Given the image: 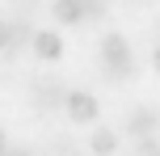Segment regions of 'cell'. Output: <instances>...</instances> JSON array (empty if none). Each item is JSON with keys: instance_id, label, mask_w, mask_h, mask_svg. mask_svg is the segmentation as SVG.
<instances>
[{"instance_id": "cell-8", "label": "cell", "mask_w": 160, "mask_h": 156, "mask_svg": "<svg viewBox=\"0 0 160 156\" xmlns=\"http://www.w3.org/2000/svg\"><path fill=\"white\" fill-rule=\"evenodd\" d=\"M59 97H68V93H63V84H59V80H47V84H38V106H42V110L59 106Z\"/></svg>"}, {"instance_id": "cell-5", "label": "cell", "mask_w": 160, "mask_h": 156, "mask_svg": "<svg viewBox=\"0 0 160 156\" xmlns=\"http://www.w3.org/2000/svg\"><path fill=\"white\" fill-rule=\"evenodd\" d=\"M51 13H55L59 25H80V21H84V4H80V0H55Z\"/></svg>"}, {"instance_id": "cell-4", "label": "cell", "mask_w": 160, "mask_h": 156, "mask_svg": "<svg viewBox=\"0 0 160 156\" xmlns=\"http://www.w3.org/2000/svg\"><path fill=\"white\" fill-rule=\"evenodd\" d=\"M131 135L143 139V135H160V110L156 106H139L131 114Z\"/></svg>"}, {"instance_id": "cell-6", "label": "cell", "mask_w": 160, "mask_h": 156, "mask_svg": "<svg viewBox=\"0 0 160 156\" xmlns=\"http://www.w3.org/2000/svg\"><path fill=\"white\" fill-rule=\"evenodd\" d=\"M25 38H30V30L21 21H0V51H17Z\"/></svg>"}, {"instance_id": "cell-12", "label": "cell", "mask_w": 160, "mask_h": 156, "mask_svg": "<svg viewBox=\"0 0 160 156\" xmlns=\"http://www.w3.org/2000/svg\"><path fill=\"white\" fill-rule=\"evenodd\" d=\"M8 152V139H4V131H0V156H4Z\"/></svg>"}, {"instance_id": "cell-3", "label": "cell", "mask_w": 160, "mask_h": 156, "mask_svg": "<svg viewBox=\"0 0 160 156\" xmlns=\"http://www.w3.org/2000/svg\"><path fill=\"white\" fill-rule=\"evenodd\" d=\"M30 47L38 51L42 59H51V63L63 59V38H59L55 30H34V34H30Z\"/></svg>"}, {"instance_id": "cell-9", "label": "cell", "mask_w": 160, "mask_h": 156, "mask_svg": "<svg viewBox=\"0 0 160 156\" xmlns=\"http://www.w3.org/2000/svg\"><path fill=\"white\" fill-rule=\"evenodd\" d=\"M135 156H160V135H143L135 143Z\"/></svg>"}, {"instance_id": "cell-10", "label": "cell", "mask_w": 160, "mask_h": 156, "mask_svg": "<svg viewBox=\"0 0 160 156\" xmlns=\"http://www.w3.org/2000/svg\"><path fill=\"white\" fill-rule=\"evenodd\" d=\"M80 4H84V21H88V17H101V13H105V0H80Z\"/></svg>"}, {"instance_id": "cell-1", "label": "cell", "mask_w": 160, "mask_h": 156, "mask_svg": "<svg viewBox=\"0 0 160 156\" xmlns=\"http://www.w3.org/2000/svg\"><path fill=\"white\" fill-rule=\"evenodd\" d=\"M101 63H105V76H110V80H127L131 76L135 55H131V47H127L122 34H105L101 38Z\"/></svg>"}, {"instance_id": "cell-14", "label": "cell", "mask_w": 160, "mask_h": 156, "mask_svg": "<svg viewBox=\"0 0 160 156\" xmlns=\"http://www.w3.org/2000/svg\"><path fill=\"white\" fill-rule=\"evenodd\" d=\"M21 4H34V0H21Z\"/></svg>"}, {"instance_id": "cell-11", "label": "cell", "mask_w": 160, "mask_h": 156, "mask_svg": "<svg viewBox=\"0 0 160 156\" xmlns=\"http://www.w3.org/2000/svg\"><path fill=\"white\" fill-rule=\"evenodd\" d=\"M152 68H156V72H160V47L152 51Z\"/></svg>"}, {"instance_id": "cell-2", "label": "cell", "mask_w": 160, "mask_h": 156, "mask_svg": "<svg viewBox=\"0 0 160 156\" xmlns=\"http://www.w3.org/2000/svg\"><path fill=\"white\" fill-rule=\"evenodd\" d=\"M68 114L76 118V123H97V114H101V101L93 97V93H68Z\"/></svg>"}, {"instance_id": "cell-7", "label": "cell", "mask_w": 160, "mask_h": 156, "mask_svg": "<svg viewBox=\"0 0 160 156\" xmlns=\"http://www.w3.org/2000/svg\"><path fill=\"white\" fill-rule=\"evenodd\" d=\"M93 152H97V156H114V152H118V135H114L110 127L93 131Z\"/></svg>"}, {"instance_id": "cell-13", "label": "cell", "mask_w": 160, "mask_h": 156, "mask_svg": "<svg viewBox=\"0 0 160 156\" xmlns=\"http://www.w3.org/2000/svg\"><path fill=\"white\" fill-rule=\"evenodd\" d=\"M4 156H25V152H4Z\"/></svg>"}]
</instances>
